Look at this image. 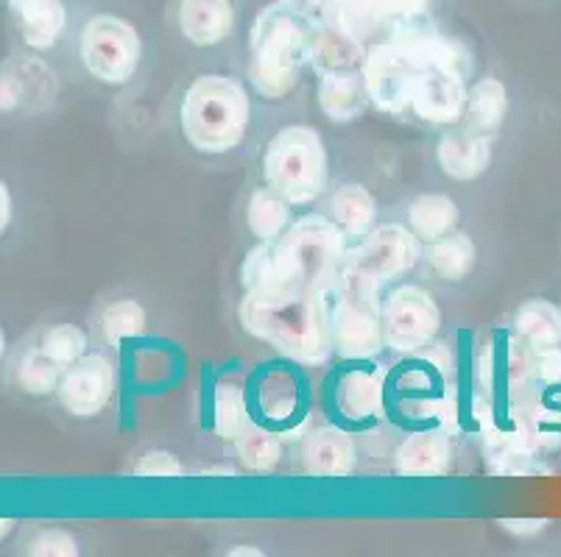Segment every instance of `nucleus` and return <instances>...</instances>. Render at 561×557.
Masks as SVG:
<instances>
[{
  "instance_id": "f257e3e1",
  "label": "nucleus",
  "mask_w": 561,
  "mask_h": 557,
  "mask_svg": "<svg viewBox=\"0 0 561 557\" xmlns=\"http://www.w3.org/2000/svg\"><path fill=\"white\" fill-rule=\"evenodd\" d=\"M450 368V355L436 340L416 355H405L386 374V416L405 432L433 427L453 432L461 423V398Z\"/></svg>"
},
{
  "instance_id": "f03ea898",
  "label": "nucleus",
  "mask_w": 561,
  "mask_h": 557,
  "mask_svg": "<svg viewBox=\"0 0 561 557\" xmlns=\"http://www.w3.org/2000/svg\"><path fill=\"white\" fill-rule=\"evenodd\" d=\"M319 23L274 0L263 7L249 31V81L265 98H285L299 84L305 65L313 61Z\"/></svg>"
},
{
  "instance_id": "7ed1b4c3",
  "label": "nucleus",
  "mask_w": 561,
  "mask_h": 557,
  "mask_svg": "<svg viewBox=\"0 0 561 557\" xmlns=\"http://www.w3.org/2000/svg\"><path fill=\"white\" fill-rule=\"evenodd\" d=\"M238 318L247 335L274 346L283 357L299 365H319L330 357L333 335L328 318V293L297 290L283 299L243 295Z\"/></svg>"
},
{
  "instance_id": "20e7f679",
  "label": "nucleus",
  "mask_w": 561,
  "mask_h": 557,
  "mask_svg": "<svg viewBox=\"0 0 561 557\" xmlns=\"http://www.w3.org/2000/svg\"><path fill=\"white\" fill-rule=\"evenodd\" d=\"M252 120L247 86L232 76L207 73L187 86L180 106L185 140L198 153H229L241 146Z\"/></svg>"
},
{
  "instance_id": "39448f33",
  "label": "nucleus",
  "mask_w": 561,
  "mask_h": 557,
  "mask_svg": "<svg viewBox=\"0 0 561 557\" xmlns=\"http://www.w3.org/2000/svg\"><path fill=\"white\" fill-rule=\"evenodd\" d=\"M274 259L290 290L330 293L346 270V234L330 214H305L274 240Z\"/></svg>"
},
{
  "instance_id": "423d86ee",
  "label": "nucleus",
  "mask_w": 561,
  "mask_h": 557,
  "mask_svg": "<svg viewBox=\"0 0 561 557\" xmlns=\"http://www.w3.org/2000/svg\"><path fill=\"white\" fill-rule=\"evenodd\" d=\"M380 288L371 276L346 268L335 290L328 293L333 349L344 360H375L386 349Z\"/></svg>"
},
{
  "instance_id": "0eeeda50",
  "label": "nucleus",
  "mask_w": 561,
  "mask_h": 557,
  "mask_svg": "<svg viewBox=\"0 0 561 557\" xmlns=\"http://www.w3.org/2000/svg\"><path fill=\"white\" fill-rule=\"evenodd\" d=\"M263 178L294 207L316 201L330 182L328 148L319 131L310 126L279 129L263 153Z\"/></svg>"
},
{
  "instance_id": "6e6552de",
  "label": "nucleus",
  "mask_w": 561,
  "mask_h": 557,
  "mask_svg": "<svg viewBox=\"0 0 561 557\" xmlns=\"http://www.w3.org/2000/svg\"><path fill=\"white\" fill-rule=\"evenodd\" d=\"M249 418L279 438H299L310 421V382L299 362L268 360L249 374Z\"/></svg>"
},
{
  "instance_id": "1a4fd4ad",
  "label": "nucleus",
  "mask_w": 561,
  "mask_h": 557,
  "mask_svg": "<svg viewBox=\"0 0 561 557\" xmlns=\"http://www.w3.org/2000/svg\"><path fill=\"white\" fill-rule=\"evenodd\" d=\"M386 368L375 360H344L321 387V407L339 427L358 432L386 418Z\"/></svg>"
},
{
  "instance_id": "9d476101",
  "label": "nucleus",
  "mask_w": 561,
  "mask_h": 557,
  "mask_svg": "<svg viewBox=\"0 0 561 557\" xmlns=\"http://www.w3.org/2000/svg\"><path fill=\"white\" fill-rule=\"evenodd\" d=\"M79 54L93 79L101 84L124 86L140 70L142 39L126 18L93 14L81 28Z\"/></svg>"
},
{
  "instance_id": "9b49d317",
  "label": "nucleus",
  "mask_w": 561,
  "mask_h": 557,
  "mask_svg": "<svg viewBox=\"0 0 561 557\" xmlns=\"http://www.w3.org/2000/svg\"><path fill=\"white\" fill-rule=\"evenodd\" d=\"M425 68V56L413 43L402 39H380L369 45L364 59V79L371 106L386 115L411 112L413 90Z\"/></svg>"
},
{
  "instance_id": "f8f14e48",
  "label": "nucleus",
  "mask_w": 561,
  "mask_h": 557,
  "mask_svg": "<svg viewBox=\"0 0 561 557\" xmlns=\"http://www.w3.org/2000/svg\"><path fill=\"white\" fill-rule=\"evenodd\" d=\"M438 329H442V310L420 285H397L382 299L386 349L397 355H416L436 340Z\"/></svg>"
},
{
  "instance_id": "ddd939ff",
  "label": "nucleus",
  "mask_w": 561,
  "mask_h": 557,
  "mask_svg": "<svg viewBox=\"0 0 561 557\" xmlns=\"http://www.w3.org/2000/svg\"><path fill=\"white\" fill-rule=\"evenodd\" d=\"M422 240L400 223L375 227L355 248H350L346 268L371 276L377 285L402 279L420 259Z\"/></svg>"
},
{
  "instance_id": "4468645a",
  "label": "nucleus",
  "mask_w": 561,
  "mask_h": 557,
  "mask_svg": "<svg viewBox=\"0 0 561 557\" xmlns=\"http://www.w3.org/2000/svg\"><path fill=\"white\" fill-rule=\"evenodd\" d=\"M402 43H408V39H402ZM467 79L469 76L461 73V70L425 56V68H422L420 79H416V90H413L411 112L420 120L431 123V126H453V123L467 115Z\"/></svg>"
},
{
  "instance_id": "2eb2a0df",
  "label": "nucleus",
  "mask_w": 561,
  "mask_h": 557,
  "mask_svg": "<svg viewBox=\"0 0 561 557\" xmlns=\"http://www.w3.org/2000/svg\"><path fill=\"white\" fill-rule=\"evenodd\" d=\"M112 391H115L112 362L101 355H84L79 362L65 368L56 396L70 416L93 418L110 405Z\"/></svg>"
},
{
  "instance_id": "dca6fc26",
  "label": "nucleus",
  "mask_w": 561,
  "mask_h": 557,
  "mask_svg": "<svg viewBox=\"0 0 561 557\" xmlns=\"http://www.w3.org/2000/svg\"><path fill=\"white\" fill-rule=\"evenodd\" d=\"M456 449L450 429H413L394 452V468L400 477L433 479L450 474Z\"/></svg>"
},
{
  "instance_id": "f3484780",
  "label": "nucleus",
  "mask_w": 561,
  "mask_h": 557,
  "mask_svg": "<svg viewBox=\"0 0 561 557\" xmlns=\"http://www.w3.org/2000/svg\"><path fill=\"white\" fill-rule=\"evenodd\" d=\"M173 20L182 37L196 48H216L234 31L232 0H176Z\"/></svg>"
},
{
  "instance_id": "a211bd4d",
  "label": "nucleus",
  "mask_w": 561,
  "mask_h": 557,
  "mask_svg": "<svg viewBox=\"0 0 561 557\" xmlns=\"http://www.w3.org/2000/svg\"><path fill=\"white\" fill-rule=\"evenodd\" d=\"M302 457L305 468L313 477H350L358 463V446L352 441L350 429L330 421L319 429H310Z\"/></svg>"
},
{
  "instance_id": "6ab92c4d",
  "label": "nucleus",
  "mask_w": 561,
  "mask_h": 557,
  "mask_svg": "<svg viewBox=\"0 0 561 557\" xmlns=\"http://www.w3.org/2000/svg\"><path fill=\"white\" fill-rule=\"evenodd\" d=\"M436 160L442 173L453 182H472L483 176L492 162V137L478 129L447 131L436 148Z\"/></svg>"
},
{
  "instance_id": "aec40b11",
  "label": "nucleus",
  "mask_w": 561,
  "mask_h": 557,
  "mask_svg": "<svg viewBox=\"0 0 561 557\" xmlns=\"http://www.w3.org/2000/svg\"><path fill=\"white\" fill-rule=\"evenodd\" d=\"M316 95H319V106L324 112V117H330L333 123H355L371 106L364 68L319 73V90H316Z\"/></svg>"
},
{
  "instance_id": "412c9836",
  "label": "nucleus",
  "mask_w": 561,
  "mask_h": 557,
  "mask_svg": "<svg viewBox=\"0 0 561 557\" xmlns=\"http://www.w3.org/2000/svg\"><path fill=\"white\" fill-rule=\"evenodd\" d=\"M20 37L32 50H50L68 28L65 0H7Z\"/></svg>"
},
{
  "instance_id": "4be33fe9",
  "label": "nucleus",
  "mask_w": 561,
  "mask_h": 557,
  "mask_svg": "<svg viewBox=\"0 0 561 557\" xmlns=\"http://www.w3.org/2000/svg\"><path fill=\"white\" fill-rule=\"evenodd\" d=\"M386 3L389 0H328L316 23L333 25L358 43L375 45L386 28Z\"/></svg>"
},
{
  "instance_id": "5701e85b",
  "label": "nucleus",
  "mask_w": 561,
  "mask_h": 557,
  "mask_svg": "<svg viewBox=\"0 0 561 557\" xmlns=\"http://www.w3.org/2000/svg\"><path fill=\"white\" fill-rule=\"evenodd\" d=\"M330 218L341 227L346 240H360L375 229L377 221V201L364 184L346 182L330 196Z\"/></svg>"
},
{
  "instance_id": "b1692460",
  "label": "nucleus",
  "mask_w": 561,
  "mask_h": 557,
  "mask_svg": "<svg viewBox=\"0 0 561 557\" xmlns=\"http://www.w3.org/2000/svg\"><path fill=\"white\" fill-rule=\"evenodd\" d=\"M514 335L528 351L561 349V310L545 299L525 301L514 315Z\"/></svg>"
},
{
  "instance_id": "393cba45",
  "label": "nucleus",
  "mask_w": 561,
  "mask_h": 557,
  "mask_svg": "<svg viewBox=\"0 0 561 557\" xmlns=\"http://www.w3.org/2000/svg\"><path fill=\"white\" fill-rule=\"evenodd\" d=\"M458 221H461V209L445 193H425L408 207V227L427 245L456 232Z\"/></svg>"
},
{
  "instance_id": "a878e982",
  "label": "nucleus",
  "mask_w": 561,
  "mask_h": 557,
  "mask_svg": "<svg viewBox=\"0 0 561 557\" xmlns=\"http://www.w3.org/2000/svg\"><path fill=\"white\" fill-rule=\"evenodd\" d=\"M369 54V45L358 43L355 37L344 34V31L333 28V25H319L313 45V65L316 73H330V70H346V68H364V59Z\"/></svg>"
},
{
  "instance_id": "bb28decb",
  "label": "nucleus",
  "mask_w": 561,
  "mask_h": 557,
  "mask_svg": "<svg viewBox=\"0 0 561 557\" xmlns=\"http://www.w3.org/2000/svg\"><path fill=\"white\" fill-rule=\"evenodd\" d=\"M241 282L247 295H252V299H283L288 293H297V290H290L285 285L277 259H274L272 243L254 245L252 252L247 254L241 265Z\"/></svg>"
},
{
  "instance_id": "cd10ccee",
  "label": "nucleus",
  "mask_w": 561,
  "mask_h": 557,
  "mask_svg": "<svg viewBox=\"0 0 561 557\" xmlns=\"http://www.w3.org/2000/svg\"><path fill=\"white\" fill-rule=\"evenodd\" d=\"M290 207L294 204L268 184L252 193L247 204V227L260 243H274L290 227Z\"/></svg>"
},
{
  "instance_id": "c85d7f7f",
  "label": "nucleus",
  "mask_w": 561,
  "mask_h": 557,
  "mask_svg": "<svg viewBox=\"0 0 561 557\" xmlns=\"http://www.w3.org/2000/svg\"><path fill=\"white\" fill-rule=\"evenodd\" d=\"M508 112V90L506 84L494 76L476 81L469 86L467 98V117L472 120V129L483 131V135L492 137L494 131H500L503 120H506Z\"/></svg>"
},
{
  "instance_id": "c756f323",
  "label": "nucleus",
  "mask_w": 561,
  "mask_h": 557,
  "mask_svg": "<svg viewBox=\"0 0 561 557\" xmlns=\"http://www.w3.org/2000/svg\"><path fill=\"white\" fill-rule=\"evenodd\" d=\"M427 263L445 282H463L476 268L478 248L469 234L453 232L427 245Z\"/></svg>"
},
{
  "instance_id": "7c9ffc66",
  "label": "nucleus",
  "mask_w": 561,
  "mask_h": 557,
  "mask_svg": "<svg viewBox=\"0 0 561 557\" xmlns=\"http://www.w3.org/2000/svg\"><path fill=\"white\" fill-rule=\"evenodd\" d=\"M232 443L243 468L254 474L272 472V468H277L279 457H283V441H279L277 432L260 427L254 421H249L247 429Z\"/></svg>"
},
{
  "instance_id": "2f4dec72",
  "label": "nucleus",
  "mask_w": 561,
  "mask_h": 557,
  "mask_svg": "<svg viewBox=\"0 0 561 557\" xmlns=\"http://www.w3.org/2000/svg\"><path fill=\"white\" fill-rule=\"evenodd\" d=\"M436 28L433 0H389L382 39H411Z\"/></svg>"
},
{
  "instance_id": "473e14b6",
  "label": "nucleus",
  "mask_w": 561,
  "mask_h": 557,
  "mask_svg": "<svg viewBox=\"0 0 561 557\" xmlns=\"http://www.w3.org/2000/svg\"><path fill=\"white\" fill-rule=\"evenodd\" d=\"M249 418V405H247V391L232 382H221L213 391V429L216 436L224 441H234L241 436Z\"/></svg>"
},
{
  "instance_id": "72a5a7b5",
  "label": "nucleus",
  "mask_w": 561,
  "mask_h": 557,
  "mask_svg": "<svg viewBox=\"0 0 561 557\" xmlns=\"http://www.w3.org/2000/svg\"><path fill=\"white\" fill-rule=\"evenodd\" d=\"M101 332H104L106 344L117 349L124 340L140 337L146 332V310L135 299L112 301L101 313Z\"/></svg>"
},
{
  "instance_id": "f704fd0d",
  "label": "nucleus",
  "mask_w": 561,
  "mask_h": 557,
  "mask_svg": "<svg viewBox=\"0 0 561 557\" xmlns=\"http://www.w3.org/2000/svg\"><path fill=\"white\" fill-rule=\"evenodd\" d=\"M62 374L65 368L56 365V362L37 346V349H32L23 360H20L18 385L20 391L28 393V396H50V393L59 391Z\"/></svg>"
},
{
  "instance_id": "c9c22d12",
  "label": "nucleus",
  "mask_w": 561,
  "mask_h": 557,
  "mask_svg": "<svg viewBox=\"0 0 561 557\" xmlns=\"http://www.w3.org/2000/svg\"><path fill=\"white\" fill-rule=\"evenodd\" d=\"M39 349L59 368H70L87 355V335L73 324H59L48 329L39 340Z\"/></svg>"
},
{
  "instance_id": "e433bc0d",
  "label": "nucleus",
  "mask_w": 561,
  "mask_h": 557,
  "mask_svg": "<svg viewBox=\"0 0 561 557\" xmlns=\"http://www.w3.org/2000/svg\"><path fill=\"white\" fill-rule=\"evenodd\" d=\"M28 555L34 557H76L79 555V541L68 533V530H39L32 541H28Z\"/></svg>"
},
{
  "instance_id": "4c0bfd02",
  "label": "nucleus",
  "mask_w": 561,
  "mask_h": 557,
  "mask_svg": "<svg viewBox=\"0 0 561 557\" xmlns=\"http://www.w3.org/2000/svg\"><path fill=\"white\" fill-rule=\"evenodd\" d=\"M135 474L146 479H176L185 477V466H182L180 457L173 452H168V449H149L135 466Z\"/></svg>"
},
{
  "instance_id": "58836bf2",
  "label": "nucleus",
  "mask_w": 561,
  "mask_h": 557,
  "mask_svg": "<svg viewBox=\"0 0 561 557\" xmlns=\"http://www.w3.org/2000/svg\"><path fill=\"white\" fill-rule=\"evenodd\" d=\"M497 524L500 530H506V533L519 535V538H530V535L545 533L550 521L548 519H500Z\"/></svg>"
},
{
  "instance_id": "ea45409f",
  "label": "nucleus",
  "mask_w": 561,
  "mask_h": 557,
  "mask_svg": "<svg viewBox=\"0 0 561 557\" xmlns=\"http://www.w3.org/2000/svg\"><path fill=\"white\" fill-rule=\"evenodd\" d=\"M20 95H23V84L18 81V76L3 73V81H0V109L12 112L20 104Z\"/></svg>"
},
{
  "instance_id": "a19ab883",
  "label": "nucleus",
  "mask_w": 561,
  "mask_h": 557,
  "mask_svg": "<svg viewBox=\"0 0 561 557\" xmlns=\"http://www.w3.org/2000/svg\"><path fill=\"white\" fill-rule=\"evenodd\" d=\"M9 227H12V190L9 184H0V232L7 234Z\"/></svg>"
},
{
  "instance_id": "79ce46f5",
  "label": "nucleus",
  "mask_w": 561,
  "mask_h": 557,
  "mask_svg": "<svg viewBox=\"0 0 561 557\" xmlns=\"http://www.w3.org/2000/svg\"><path fill=\"white\" fill-rule=\"evenodd\" d=\"M227 555H229V557H263L265 552L260 549V546H249V544H243V546H234V549H229Z\"/></svg>"
},
{
  "instance_id": "37998d69",
  "label": "nucleus",
  "mask_w": 561,
  "mask_h": 557,
  "mask_svg": "<svg viewBox=\"0 0 561 557\" xmlns=\"http://www.w3.org/2000/svg\"><path fill=\"white\" fill-rule=\"evenodd\" d=\"M283 3H288V7H297L299 0H283Z\"/></svg>"
}]
</instances>
